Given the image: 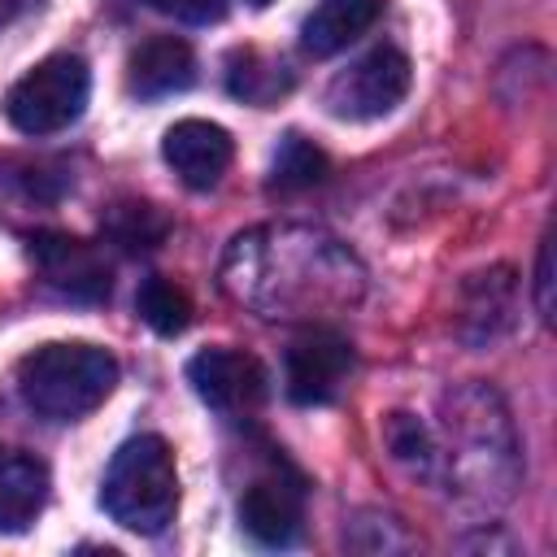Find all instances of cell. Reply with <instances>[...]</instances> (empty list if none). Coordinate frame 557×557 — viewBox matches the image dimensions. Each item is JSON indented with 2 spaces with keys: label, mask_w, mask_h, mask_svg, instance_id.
I'll use <instances>...</instances> for the list:
<instances>
[{
  "label": "cell",
  "mask_w": 557,
  "mask_h": 557,
  "mask_svg": "<svg viewBox=\"0 0 557 557\" xmlns=\"http://www.w3.org/2000/svg\"><path fill=\"white\" fill-rule=\"evenodd\" d=\"M226 270H283L287 278L257 296L265 318H305L326 305H352L361 292L357 261L318 231H252L239 235Z\"/></svg>",
  "instance_id": "obj_1"
},
{
  "label": "cell",
  "mask_w": 557,
  "mask_h": 557,
  "mask_svg": "<svg viewBox=\"0 0 557 557\" xmlns=\"http://www.w3.org/2000/svg\"><path fill=\"white\" fill-rule=\"evenodd\" d=\"M117 383V361L100 344L57 339L17 361V396L30 413L48 422H74L109 400Z\"/></svg>",
  "instance_id": "obj_2"
},
{
  "label": "cell",
  "mask_w": 557,
  "mask_h": 557,
  "mask_svg": "<svg viewBox=\"0 0 557 557\" xmlns=\"http://www.w3.org/2000/svg\"><path fill=\"white\" fill-rule=\"evenodd\" d=\"M100 505L126 531H139V535L165 531L178 509V466L170 444L161 435L126 440L104 470Z\"/></svg>",
  "instance_id": "obj_3"
},
{
  "label": "cell",
  "mask_w": 557,
  "mask_h": 557,
  "mask_svg": "<svg viewBox=\"0 0 557 557\" xmlns=\"http://www.w3.org/2000/svg\"><path fill=\"white\" fill-rule=\"evenodd\" d=\"M91 96L87 61L74 52H52L39 65H30L4 96V117L22 135H57L70 122L83 117Z\"/></svg>",
  "instance_id": "obj_4"
},
{
  "label": "cell",
  "mask_w": 557,
  "mask_h": 557,
  "mask_svg": "<svg viewBox=\"0 0 557 557\" xmlns=\"http://www.w3.org/2000/svg\"><path fill=\"white\" fill-rule=\"evenodd\" d=\"M409 57L400 48H374L366 52L361 61H352L348 70H339L326 87V109L335 117H348V122H370V117H383L392 113L405 91H409Z\"/></svg>",
  "instance_id": "obj_5"
},
{
  "label": "cell",
  "mask_w": 557,
  "mask_h": 557,
  "mask_svg": "<svg viewBox=\"0 0 557 557\" xmlns=\"http://www.w3.org/2000/svg\"><path fill=\"white\" fill-rule=\"evenodd\" d=\"M283 370H287V396L296 405H326L352 370V344L331 326H309L287 344Z\"/></svg>",
  "instance_id": "obj_6"
},
{
  "label": "cell",
  "mask_w": 557,
  "mask_h": 557,
  "mask_svg": "<svg viewBox=\"0 0 557 557\" xmlns=\"http://www.w3.org/2000/svg\"><path fill=\"white\" fill-rule=\"evenodd\" d=\"M187 383L222 413H248L265 400V366L239 348H200L187 361Z\"/></svg>",
  "instance_id": "obj_7"
},
{
  "label": "cell",
  "mask_w": 557,
  "mask_h": 557,
  "mask_svg": "<svg viewBox=\"0 0 557 557\" xmlns=\"http://www.w3.org/2000/svg\"><path fill=\"white\" fill-rule=\"evenodd\" d=\"M305 518V483L292 470L257 474L239 496V522L257 544H292Z\"/></svg>",
  "instance_id": "obj_8"
},
{
  "label": "cell",
  "mask_w": 557,
  "mask_h": 557,
  "mask_svg": "<svg viewBox=\"0 0 557 557\" xmlns=\"http://www.w3.org/2000/svg\"><path fill=\"white\" fill-rule=\"evenodd\" d=\"M161 157H165V165L191 191H209L226 174V165L235 157V144H231V131L226 126L205 122V117H183V122H174L165 131Z\"/></svg>",
  "instance_id": "obj_9"
},
{
  "label": "cell",
  "mask_w": 557,
  "mask_h": 557,
  "mask_svg": "<svg viewBox=\"0 0 557 557\" xmlns=\"http://www.w3.org/2000/svg\"><path fill=\"white\" fill-rule=\"evenodd\" d=\"M30 257L44 270V278L61 296H70V300H100V296H109V265H104V257L91 244H83L74 235L44 231V235L30 239Z\"/></svg>",
  "instance_id": "obj_10"
},
{
  "label": "cell",
  "mask_w": 557,
  "mask_h": 557,
  "mask_svg": "<svg viewBox=\"0 0 557 557\" xmlns=\"http://www.w3.org/2000/svg\"><path fill=\"white\" fill-rule=\"evenodd\" d=\"M191 78H196V57H191L187 39H178V35L144 39L126 61V87L139 100H161V96L187 91Z\"/></svg>",
  "instance_id": "obj_11"
},
{
  "label": "cell",
  "mask_w": 557,
  "mask_h": 557,
  "mask_svg": "<svg viewBox=\"0 0 557 557\" xmlns=\"http://www.w3.org/2000/svg\"><path fill=\"white\" fill-rule=\"evenodd\" d=\"M48 500V466L35 453L0 444V531H26Z\"/></svg>",
  "instance_id": "obj_12"
},
{
  "label": "cell",
  "mask_w": 557,
  "mask_h": 557,
  "mask_svg": "<svg viewBox=\"0 0 557 557\" xmlns=\"http://www.w3.org/2000/svg\"><path fill=\"white\" fill-rule=\"evenodd\" d=\"M383 17V0H318V9L300 26V48L309 57H331L366 35Z\"/></svg>",
  "instance_id": "obj_13"
},
{
  "label": "cell",
  "mask_w": 557,
  "mask_h": 557,
  "mask_svg": "<svg viewBox=\"0 0 557 557\" xmlns=\"http://www.w3.org/2000/svg\"><path fill=\"white\" fill-rule=\"evenodd\" d=\"M104 235L131 252H148L157 248L165 235H170V218L148 205V200H126V205H113L109 218H104Z\"/></svg>",
  "instance_id": "obj_14"
},
{
  "label": "cell",
  "mask_w": 557,
  "mask_h": 557,
  "mask_svg": "<svg viewBox=\"0 0 557 557\" xmlns=\"http://www.w3.org/2000/svg\"><path fill=\"white\" fill-rule=\"evenodd\" d=\"M135 309H139V318H144L157 335H178V331H187V322H191V300H187V292H183L178 283H170L165 274H148V278L139 283Z\"/></svg>",
  "instance_id": "obj_15"
},
{
  "label": "cell",
  "mask_w": 557,
  "mask_h": 557,
  "mask_svg": "<svg viewBox=\"0 0 557 557\" xmlns=\"http://www.w3.org/2000/svg\"><path fill=\"white\" fill-rule=\"evenodd\" d=\"M226 87H231V96H239V100H248V104H270V100H278V96L292 87V78H287L283 65H274V61H265L261 52L244 48V52L231 57Z\"/></svg>",
  "instance_id": "obj_16"
},
{
  "label": "cell",
  "mask_w": 557,
  "mask_h": 557,
  "mask_svg": "<svg viewBox=\"0 0 557 557\" xmlns=\"http://www.w3.org/2000/svg\"><path fill=\"white\" fill-rule=\"evenodd\" d=\"M326 152L318 148V144H309L305 135H287L283 144H278V152H274V174H270V183L278 187V191H305V187H313V183H322L326 178Z\"/></svg>",
  "instance_id": "obj_17"
},
{
  "label": "cell",
  "mask_w": 557,
  "mask_h": 557,
  "mask_svg": "<svg viewBox=\"0 0 557 557\" xmlns=\"http://www.w3.org/2000/svg\"><path fill=\"white\" fill-rule=\"evenodd\" d=\"M383 440H387V448H392L396 461H405V466H413L422 474L435 466V440H431V431L413 413H387Z\"/></svg>",
  "instance_id": "obj_18"
},
{
  "label": "cell",
  "mask_w": 557,
  "mask_h": 557,
  "mask_svg": "<svg viewBox=\"0 0 557 557\" xmlns=\"http://www.w3.org/2000/svg\"><path fill=\"white\" fill-rule=\"evenodd\" d=\"M157 13L174 17V22H191V26H205V22H218L226 13V0H148Z\"/></svg>",
  "instance_id": "obj_19"
},
{
  "label": "cell",
  "mask_w": 557,
  "mask_h": 557,
  "mask_svg": "<svg viewBox=\"0 0 557 557\" xmlns=\"http://www.w3.org/2000/svg\"><path fill=\"white\" fill-rule=\"evenodd\" d=\"M535 309L548 322L553 318V239H540V257H535Z\"/></svg>",
  "instance_id": "obj_20"
},
{
  "label": "cell",
  "mask_w": 557,
  "mask_h": 557,
  "mask_svg": "<svg viewBox=\"0 0 557 557\" xmlns=\"http://www.w3.org/2000/svg\"><path fill=\"white\" fill-rule=\"evenodd\" d=\"M22 4H26V0H0V26H4V22H13Z\"/></svg>",
  "instance_id": "obj_21"
},
{
  "label": "cell",
  "mask_w": 557,
  "mask_h": 557,
  "mask_svg": "<svg viewBox=\"0 0 557 557\" xmlns=\"http://www.w3.org/2000/svg\"><path fill=\"white\" fill-rule=\"evenodd\" d=\"M248 4H252V9H265V4H274V0H248Z\"/></svg>",
  "instance_id": "obj_22"
}]
</instances>
